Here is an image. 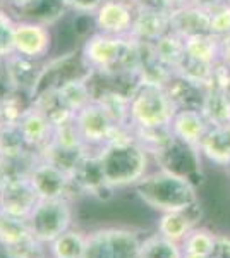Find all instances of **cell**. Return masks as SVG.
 Returning a JSON list of instances; mask_svg holds the SVG:
<instances>
[{"label":"cell","mask_w":230,"mask_h":258,"mask_svg":"<svg viewBox=\"0 0 230 258\" xmlns=\"http://www.w3.org/2000/svg\"><path fill=\"white\" fill-rule=\"evenodd\" d=\"M81 62L91 74L136 76L139 66V43L131 36H114L96 31L83 43Z\"/></svg>","instance_id":"1"},{"label":"cell","mask_w":230,"mask_h":258,"mask_svg":"<svg viewBox=\"0 0 230 258\" xmlns=\"http://www.w3.org/2000/svg\"><path fill=\"white\" fill-rule=\"evenodd\" d=\"M100 172L112 189L134 186L149 172L151 155L136 140L110 141L95 152Z\"/></svg>","instance_id":"2"},{"label":"cell","mask_w":230,"mask_h":258,"mask_svg":"<svg viewBox=\"0 0 230 258\" xmlns=\"http://www.w3.org/2000/svg\"><path fill=\"white\" fill-rule=\"evenodd\" d=\"M132 188H134L136 197L146 207L160 214L186 210L196 202H199L198 186L192 184L189 179L169 172L165 169L148 172Z\"/></svg>","instance_id":"3"},{"label":"cell","mask_w":230,"mask_h":258,"mask_svg":"<svg viewBox=\"0 0 230 258\" xmlns=\"http://www.w3.org/2000/svg\"><path fill=\"white\" fill-rule=\"evenodd\" d=\"M177 107L169 97L165 86L137 83L131 95L129 120L131 126L137 129L169 127Z\"/></svg>","instance_id":"4"},{"label":"cell","mask_w":230,"mask_h":258,"mask_svg":"<svg viewBox=\"0 0 230 258\" xmlns=\"http://www.w3.org/2000/svg\"><path fill=\"white\" fill-rule=\"evenodd\" d=\"M143 238L132 227L108 226L88 232L83 258H139Z\"/></svg>","instance_id":"5"},{"label":"cell","mask_w":230,"mask_h":258,"mask_svg":"<svg viewBox=\"0 0 230 258\" xmlns=\"http://www.w3.org/2000/svg\"><path fill=\"white\" fill-rule=\"evenodd\" d=\"M72 220L74 210L70 198H40L28 217V226L40 243L48 244L72 227Z\"/></svg>","instance_id":"6"},{"label":"cell","mask_w":230,"mask_h":258,"mask_svg":"<svg viewBox=\"0 0 230 258\" xmlns=\"http://www.w3.org/2000/svg\"><path fill=\"white\" fill-rule=\"evenodd\" d=\"M158 169H165L177 176L189 179L194 186L201 188L204 184V169H203V155L198 147H191L182 143L174 136V140L160 150L153 157Z\"/></svg>","instance_id":"7"},{"label":"cell","mask_w":230,"mask_h":258,"mask_svg":"<svg viewBox=\"0 0 230 258\" xmlns=\"http://www.w3.org/2000/svg\"><path fill=\"white\" fill-rule=\"evenodd\" d=\"M74 122L81 135V140L91 152H96L105 147L107 143H110L115 131L119 129V126L108 115V112L103 109L102 103L95 98L79 112H76Z\"/></svg>","instance_id":"8"},{"label":"cell","mask_w":230,"mask_h":258,"mask_svg":"<svg viewBox=\"0 0 230 258\" xmlns=\"http://www.w3.org/2000/svg\"><path fill=\"white\" fill-rule=\"evenodd\" d=\"M0 248L18 258H48L47 244L33 236L28 220L0 212Z\"/></svg>","instance_id":"9"},{"label":"cell","mask_w":230,"mask_h":258,"mask_svg":"<svg viewBox=\"0 0 230 258\" xmlns=\"http://www.w3.org/2000/svg\"><path fill=\"white\" fill-rule=\"evenodd\" d=\"M38 200L40 195L33 186L29 176L0 179V212L2 214L28 220Z\"/></svg>","instance_id":"10"},{"label":"cell","mask_w":230,"mask_h":258,"mask_svg":"<svg viewBox=\"0 0 230 258\" xmlns=\"http://www.w3.org/2000/svg\"><path fill=\"white\" fill-rule=\"evenodd\" d=\"M16 127H18L24 145L31 152L41 153L53 138L55 124L40 105L31 102L21 110L19 117L16 120Z\"/></svg>","instance_id":"11"},{"label":"cell","mask_w":230,"mask_h":258,"mask_svg":"<svg viewBox=\"0 0 230 258\" xmlns=\"http://www.w3.org/2000/svg\"><path fill=\"white\" fill-rule=\"evenodd\" d=\"M35 189L38 191L40 198H70L72 193H78L74 181L70 174L65 172L64 169L57 167L55 164L48 162L38 155L31 172H29Z\"/></svg>","instance_id":"12"},{"label":"cell","mask_w":230,"mask_h":258,"mask_svg":"<svg viewBox=\"0 0 230 258\" xmlns=\"http://www.w3.org/2000/svg\"><path fill=\"white\" fill-rule=\"evenodd\" d=\"M53 45V35L47 24L38 21H18L14 31V53L31 60L48 57Z\"/></svg>","instance_id":"13"},{"label":"cell","mask_w":230,"mask_h":258,"mask_svg":"<svg viewBox=\"0 0 230 258\" xmlns=\"http://www.w3.org/2000/svg\"><path fill=\"white\" fill-rule=\"evenodd\" d=\"M134 16L136 9L131 2L105 0L91 19H93L96 31L114 36H131Z\"/></svg>","instance_id":"14"},{"label":"cell","mask_w":230,"mask_h":258,"mask_svg":"<svg viewBox=\"0 0 230 258\" xmlns=\"http://www.w3.org/2000/svg\"><path fill=\"white\" fill-rule=\"evenodd\" d=\"M203 217L204 209L201 202H196L194 205H191L186 210L160 214V217L157 220V232L170 241L182 243L192 229L201 226Z\"/></svg>","instance_id":"15"},{"label":"cell","mask_w":230,"mask_h":258,"mask_svg":"<svg viewBox=\"0 0 230 258\" xmlns=\"http://www.w3.org/2000/svg\"><path fill=\"white\" fill-rule=\"evenodd\" d=\"M170 31L177 33L184 40L201 33H210V12L206 7L194 2L174 7L169 12Z\"/></svg>","instance_id":"16"},{"label":"cell","mask_w":230,"mask_h":258,"mask_svg":"<svg viewBox=\"0 0 230 258\" xmlns=\"http://www.w3.org/2000/svg\"><path fill=\"white\" fill-rule=\"evenodd\" d=\"M4 62L7 80L14 91H26L31 98H35L36 90L43 76V69H38V60L26 59L18 53H12Z\"/></svg>","instance_id":"17"},{"label":"cell","mask_w":230,"mask_h":258,"mask_svg":"<svg viewBox=\"0 0 230 258\" xmlns=\"http://www.w3.org/2000/svg\"><path fill=\"white\" fill-rule=\"evenodd\" d=\"M91 73H88L86 76L81 78H70L65 80L58 85L52 86L55 98L58 102V105L62 107V110L67 112L70 115H76V112H79L85 105L91 102L95 98V93L91 90V83H90Z\"/></svg>","instance_id":"18"},{"label":"cell","mask_w":230,"mask_h":258,"mask_svg":"<svg viewBox=\"0 0 230 258\" xmlns=\"http://www.w3.org/2000/svg\"><path fill=\"white\" fill-rule=\"evenodd\" d=\"M210 124L204 119L201 110H177L170 122V131L172 135L182 143H187L191 147H198L201 145L208 131H210Z\"/></svg>","instance_id":"19"},{"label":"cell","mask_w":230,"mask_h":258,"mask_svg":"<svg viewBox=\"0 0 230 258\" xmlns=\"http://www.w3.org/2000/svg\"><path fill=\"white\" fill-rule=\"evenodd\" d=\"M170 31L169 12L143 11L136 9L134 24H132L131 38L139 43H155L165 33Z\"/></svg>","instance_id":"20"},{"label":"cell","mask_w":230,"mask_h":258,"mask_svg":"<svg viewBox=\"0 0 230 258\" xmlns=\"http://www.w3.org/2000/svg\"><path fill=\"white\" fill-rule=\"evenodd\" d=\"M165 90L169 97L172 98L174 105L177 107V110H201L203 98L206 95V88L203 85H198V83L175 73L170 78V81L167 83Z\"/></svg>","instance_id":"21"},{"label":"cell","mask_w":230,"mask_h":258,"mask_svg":"<svg viewBox=\"0 0 230 258\" xmlns=\"http://www.w3.org/2000/svg\"><path fill=\"white\" fill-rule=\"evenodd\" d=\"M203 159L216 167H230V124L210 127L199 145Z\"/></svg>","instance_id":"22"},{"label":"cell","mask_w":230,"mask_h":258,"mask_svg":"<svg viewBox=\"0 0 230 258\" xmlns=\"http://www.w3.org/2000/svg\"><path fill=\"white\" fill-rule=\"evenodd\" d=\"M86 232L70 227L47 244L50 258H83L86 249Z\"/></svg>","instance_id":"23"},{"label":"cell","mask_w":230,"mask_h":258,"mask_svg":"<svg viewBox=\"0 0 230 258\" xmlns=\"http://www.w3.org/2000/svg\"><path fill=\"white\" fill-rule=\"evenodd\" d=\"M201 114L211 127L230 124V93L223 90H206Z\"/></svg>","instance_id":"24"},{"label":"cell","mask_w":230,"mask_h":258,"mask_svg":"<svg viewBox=\"0 0 230 258\" xmlns=\"http://www.w3.org/2000/svg\"><path fill=\"white\" fill-rule=\"evenodd\" d=\"M151 48L157 59L172 71H177L186 57V40L174 31L165 33L162 38L151 43Z\"/></svg>","instance_id":"25"},{"label":"cell","mask_w":230,"mask_h":258,"mask_svg":"<svg viewBox=\"0 0 230 258\" xmlns=\"http://www.w3.org/2000/svg\"><path fill=\"white\" fill-rule=\"evenodd\" d=\"M186 55L206 64H215L220 60V38L211 33L189 36L186 38Z\"/></svg>","instance_id":"26"},{"label":"cell","mask_w":230,"mask_h":258,"mask_svg":"<svg viewBox=\"0 0 230 258\" xmlns=\"http://www.w3.org/2000/svg\"><path fill=\"white\" fill-rule=\"evenodd\" d=\"M139 258H184L181 243L163 238L158 232L143 238L139 249Z\"/></svg>","instance_id":"27"},{"label":"cell","mask_w":230,"mask_h":258,"mask_svg":"<svg viewBox=\"0 0 230 258\" xmlns=\"http://www.w3.org/2000/svg\"><path fill=\"white\" fill-rule=\"evenodd\" d=\"M216 241V232H213L211 229L199 226L192 229L189 234L186 236V239L181 243L186 256H199V258H210L213 246Z\"/></svg>","instance_id":"28"},{"label":"cell","mask_w":230,"mask_h":258,"mask_svg":"<svg viewBox=\"0 0 230 258\" xmlns=\"http://www.w3.org/2000/svg\"><path fill=\"white\" fill-rule=\"evenodd\" d=\"M210 12V33L215 36H225L230 33V4L216 0L206 7Z\"/></svg>","instance_id":"29"},{"label":"cell","mask_w":230,"mask_h":258,"mask_svg":"<svg viewBox=\"0 0 230 258\" xmlns=\"http://www.w3.org/2000/svg\"><path fill=\"white\" fill-rule=\"evenodd\" d=\"M16 23L9 12L0 9V60H6L14 53V31Z\"/></svg>","instance_id":"30"},{"label":"cell","mask_w":230,"mask_h":258,"mask_svg":"<svg viewBox=\"0 0 230 258\" xmlns=\"http://www.w3.org/2000/svg\"><path fill=\"white\" fill-rule=\"evenodd\" d=\"M206 90L230 91V64H227V62H223V60H218L215 66H213Z\"/></svg>","instance_id":"31"},{"label":"cell","mask_w":230,"mask_h":258,"mask_svg":"<svg viewBox=\"0 0 230 258\" xmlns=\"http://www.w3.org/2000/svg\"><path fill=\"white\" fill-rule=\"evenodd\" d=\"M103 2L105 0H60V4L67 11L81 16H90V18H93V14L102 7Z\"/></svg>","instance_id":"32"},{"label":"cell","mask_w":230,"mask_h":258,"mask_svg":"<svg viewBox=\"0 0 230 258\" xmlns=\"http://www.w3.org/2000/svg\"><path fill=\"white\" fill-rule=\"evenodd\" d=\"M134 9L143 11H157V12H170L172 11V2L170 0H132Z\"/></svg>","instance_id":"33"},{"label":"cell","mask_w":230,"mask_h":258,"mask_svg":"<svg viewBox=\"0 0 230 258\" xmlns=\"http://www.w3.org/2000/svg\"><path fill=\"white\" fill-rule=\"evenodd\" d=\"M210 258H230V236L216 234L215 246H213Z\"/></svg>","instance_id":"34"},{"label":"cell","mask_w":230,"mask_h":258,"mask_svg":"<svg viewBox=\"0 0 230 258\" xmlns=\"http://www.w3.org/2000/svg\"><path fill=\"white\" fill-rule=\"evenodd\" d=\"M11 2H14L16 6H19V7H26V6H31V4L38 2V0H11Z\"/></svg>","instance_id":"35"},{"label":"cell","mask_w":230,"mask_h":258,"mask_svg":"<svg viewBox=\"0 0 230 258\" xmlns=\"http://www.w3.org/2000/svg\"><path fill=\"white\" fill-rule=\"evenodd\" d=\"M0 258H18V256H14V255H12V253L7 251V249L0 248Z\"/></svg>","instance_id":"36"},{"label":"cell","mask_w":230,"mask_h":258,"mask_svg":"<svg viewBox=\"0 0 230 258\" xmlns=\"http://www.w3.org/2000/svg\"><path fill=\"white\" fill-rule=\"evenodd\" d=\"M7 124H4V120L0 119V136H2V133H4V127H6Z\"/></svg>","instance_id":"37"},{"label":"cell","mask_w":230,"mask_h":258,"mask_svg":"<svg viewBox=\"0 0 230 258\" xmlns=\"http://www.w3.org/2000/svg\"><path fill=\"white\" fill-rule=\"evenodd\" d=\"M184 258H199V256H186V255H184Z\"/></svg>","instance_id":"38"},{"label":"cell","mask_w":230,"mask_h":258,"mask_svg":"<svg viewBox=\"0 0 230 258\" xmlns=\"http://www.w3.org/2000/svg\"><path fill=\"white\" fill-rule=\"evenodd\" d=\"M122 2H132V0H122Z\"/></svg>","instance_id":"39"},{"label":"cell","mask_w":230,"mask_h":258,"mask_svg":"<svg viewBox=\"0 0 230 258\" xmlns=\"http://www.w3.org/2000/svg\"><path fill=\"white\" fill-rule=\"evenodd\" d=\"M225 2H228V4H230V0H225Z\"/></svg>","instance_id":"40"},{"label":"cell","mask_w":230,"mask_h":258,"mask_svg":"<svg viewBox=\"0 0 230 258\" xmlns=\"http://www.w3.org/2000/svg\"><path fill=\"white\" fill-rule=\"evenodd\" d=\"M228 93H230V91H228Z\"/></svg>","instance_id":"41"},{"label":"cell","mask_w":230,"mask_h":258,"mask_svg":"<svg viewBox=\"0 0 230 258\" xmlns=\"http://www.w3.org/2000/svg\"><path fill=\"white\" fill-rule=\"evenodd\" d=\"M228 169H230V167H228Z\"/></svg>","instance_id":"42"}]
</instances>
